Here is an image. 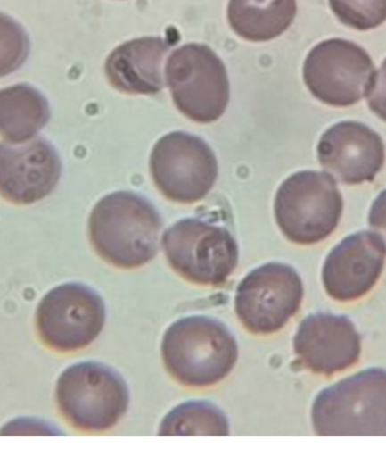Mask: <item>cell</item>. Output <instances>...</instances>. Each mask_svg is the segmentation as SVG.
<instances>
[{"label": "cell", "mask_w": 386, "mask_h": 457, "mask_svg": "<svg viewBox=\"0 0 386 457\" xmlns=\"http://www.w3.org/2000/svg\"><path fill=\"white\" fill-rule=\"evenodd\" d=\"M50 117L48 100L36 87L17 84L0 90V137L7 143L31 141Z\"/></svg>", "instance_id": "17"}, {"label": "cell", "mask_w": 386, "mask_h": 457, "mask_svg": "<svg viewBox=\"0 0 386 457\" xmlns=\"http://www.w3.org/2000/svg\"><path fill=\"white\" fill-rule=\"evenodd\" d=\"M160 436H228L230 422L225 413L207 401L185 402L163 419Z\"/></svg>", "instance_id": "19"}, {"label": "cell", "mask_w": 386, "mask_h": 457, "mask_svg": "<svg viewBox=\"0 0 386 457\" xmlns=\"http://www.w3.org/2000/svg\"><path fill=\"white\" fill-rule=\"evenodd\" d=\"M303 297V281L294 268L268 263L251 270L237 287L235 312L249 332L269 336L285 328Z\"/></svg>", "instance_id": "11"}, {"label": "cell", "mask_w": 386, "mask_h": 457, "mask_svg": "<svg viewBox=\"0 0 386 457\" xmlns=\"http://www.w3.org/2000/svg\"><path fill=\"white\" fill-rule=\"evenodd\" d=\"M162 228V217L145 197L117 192L96 203L88 220V237L102 260L133 270L156 256Z\"/></svg>", "instance_id": "1"}, {"label": "cell", "mask_w": 386, "mask_h": 457, "mask_svg": "<svg viewBox=\"0 0 386 457\" xmlns=\"http://www.w3.org/2000/svg\"><path fill=\"white\" fill-rule=\"evenodd\" d=\"M368 107L382 120L386 121V59L376 71L370 92L367 95Z\"/></svg>", "instance_id": "23"}, {"label": "cell", "mask_w": 386, "mask_h": 457, "mask_svg": "<svg viewBox=\"0 0 386 457\" xmlns=\"http://www.w3.org/2000/svg\"><path fill=\"white\" fill-rule=\"evenodd\" d=\"M312 423L319 436H386V370L371 368L324 389Z\"/></svg>", "instance_id": "4"}, {"label": "cell", "mask_w": 386, "mask_h": 457, "mask_svg": "<svg viewBox=\"0 0 386 457\" xmlns=\"http://www.w3.org/2000/svg\"><path fill=\"white\" fill-rule=\"evenodd\" d=\"M342 209L336 179L326 172H297L283 181L275 195V221L283 235L297 245L328 238L341 221Z\"/></svg>", "instance_id": "5"}, {"label": "cell", "mask_w": 386, "mask_h": 457, "mask_svg": "<svg viewBox=\"0 0 386 457\" xmlns=\"http://www.w3.org/2000/svg\"><path fill=\"white\" fill-rule=\"evenodd\" d=\"M376 74L370 54L355 42L330 39L314 46L304 63L305 84L321 103L349 107L367 96Z\"/></svg>", "instance_id": "10"}, {"label": "cell", "mask_w": 386, "mask_h": 457, "mask_svg": "<svg viewBox=\"0 0 386 457\" xmlns=\"http://www.w3.org/2000/svg\"><path fill=\"white\" fill-rule=\"evenodd\" d=\"M57 434H61V431L49 425L48 422L39 420V419H19V420L7 423L0 430V435L10 436H53Z\"/></svg>", "instance_id": "22"}, {"label": "cell", "mask_w": 386, "mask_h": 457, "mask_svg": "<svg viewBox=\"0 0 386 457\" xmlns=\"http://www.w3.org/2000/svg\"><path fill=\"white\" fill-rule=\"evenodd\" d=\"M386 244L373 231L348 236L331 251L322 270L326 294L337 302H351L366 295L383 270Z\"/></svg>", "instance_id": "13"}, {"label": "cell", "mask_w": 386, "mask_h": 457, "mask_svg": "<svg viewBox=\"0 0 386 457\" xmlns=\"http://www.w3.org/2000/svg\"><path fill=\"white\" fill-rule=\"evenodd\" d=\"M296 12V0H230L227 18L242 39L263 42L282 36Z\"/></svg>", "instance_id": "18"}, {"label": "cell", "mask_w": 386, "mask_h": 457, "mask_svg": "<svg viewBox=\"0 0 386 457\" xmlns=\"http://www.w3.org/2000/svg\"><path fill=\"white\" fill-rule=\"evenodd\" d=\"M160 349L168 374L191 388L222 382L239 359L235 337L222 321L207 316L177 320L165 332Z\"/></svg>", "instance_id": "2"}, {"label": "cell", "mask_w": 386, "mask_h": 457, "mask_svg": "<svg viewBox=\"0 0 386 457\" xmlns=\"http://www.w3.org/2000/svg\"><path fill=\"white\" fill-rule=\"evenodd\" d=\"M169 266L193 285H224L239 263V246L226 228L207 220H180L164 232Z\"/></svg>", "instance_id": "6"}, {"label": "cell", "mask_w": 386, "mask_h": 457, "mask_svg": "<svg viewBox=\"0 0 386 457\" xmlns=\"http://www.w3.org/2000/svg\"><path fill=\"white\" fill-rule=\"evenodd\" d=\"M331 10L342 24L367 31L386 21V0H329Z\"/></svg>", "instance_id": "21"}, {"label": "cell", "mask_w": 386, "mask_h": 457, "mask_svg": "<svg viewBox=\"0 0 386 457\" xmlns=\"http://www.w3.org/2000/svg\"><path fill=\"white\" fill-rule=\"evenodd\" d=\"M294 350L300 365L314 374L330 376L358 361L362 340L348 317L317 312L300 323Z\"/></svg>", "instance_id": "14"}, {"label": "cell", "mask_w": 386, "mask_h": 457, "mask_svg": "<svg viewBox=\"0 0 386 457\" xmlns=\"http://www.w3.org/2000/svg\"><path fill=\"white\" fill-rule=\"evenodd\" d=\"M107 311L93 287L79 282L51 289L37 304L36 328L42 345L71 353L91 345L103 331Z\"/></svg>", "instance_id": "8"}, {"label": "cell", "mask_w": 386, "mask_h": 457, "mask_svg": "<svg viewBox=\"0 0 386 457\" xmlns=\"http://www.w3.org/2000/svg\"><path fill=\"white\" fill-rule=\"evenodd\" d=\"M59 412L80 433L110 430L129 408L128 385L116 370L97 361L66 368L56 385Z\"/></svg>", "instance_id": "3"}, {"label": "cell", "mask_w": 386, "mask_h": 457, "mask_svg": "<svg viewBox=\"0 0 386 457\" xmlns=\"http://www.w3.org/2000/svg\"><path fill=\"white\" fill-rule=\"evenodd\" d=\"M163 37H142L119 46L105 62V74L118 91L156 95L163 90V61L171 48Z\"/></svg>", "instance_id": "16"}, {"label": "cell", "mask_w": 386, "mask_h": 457, "mask_svg": "<svg viewBox=\"0 0 386 457\" xmlns=\"http://www.w3.org/2000/svg\"><path fill=\"white\" fill-rule=\"evenodd\" d=\"M368 222L372 228L377 231L386 244V189L376 198L371 207Z\"/></svg>", "instance_id": "24"}, {"label": "cell", "mask_w": 386, "mask_h": 457, "mask_svg": "<svg viewBox=\"0 0 386 457\" xmlns=\"http://www.w3.org/2000/svg\"><path fill=\"white\" fill-rule=\"evenodd\" d=\"M165 78L174 104L189 120L210 124L223 116L230 101L226 67L213 49L186 44L168 57Z\"/></svg>", "instance_id": "7"}, {"label": "cell", "mask_w": 386, "mask_h": 457, "mask_svg": "<svg viewBox=\"0 0 386 457\" xmlns=\"http://www.w3.org/2000/svg\"><path fill=\"white\" fill-rule=\"evenodd\" d=\"M321 166L341 184L371 183L385 162L379 134L358 121H342L322 135L317 146Z\"/></svg>", "instance_id": "15"}, {"label": "cell", "mask_w": 386, "mask_h": 457, "mask_svg": "<svg viewBox=\"0 0 386 457\" xmlns=\"http://www.w3.org/2000/svg\"><path fill=\"white\" fill-rule=\"evenodd\" d=\"M62 160L45 138L0 143V197L15 205L44 201L56 189Z\"/></svg>", "instance_id": "12"}, {"label": "cell", "mask_w": 386, "mask_h": 457, "mask_svg": "<svg viewBox=\"0 0 386 457\" xmlns=\"http://www.w3.org/2000/svg\"><path fill=\"white\" fill-rule=\"evenodd\" d=\"M31 42L17 21L0 12V79L14 73L28 61Z\"/></svg>", "instance_id": "20"}, {"label": "cell", "mask_w": 386, "mask_h": 457, "mask_svg": "<svg viewBox=\"0 0 386 457\" xmlns=\"http://www.w3.org/2000/svg\"><path fill=\"white\" fill-rule=\"evenodd\" d=\"M152 180L168 200L193 204L203 200L218 177L213 150L196 135L173 132L155 144L151 155Z\"/></svg>", "instance_id": "9"}]
</instances>
